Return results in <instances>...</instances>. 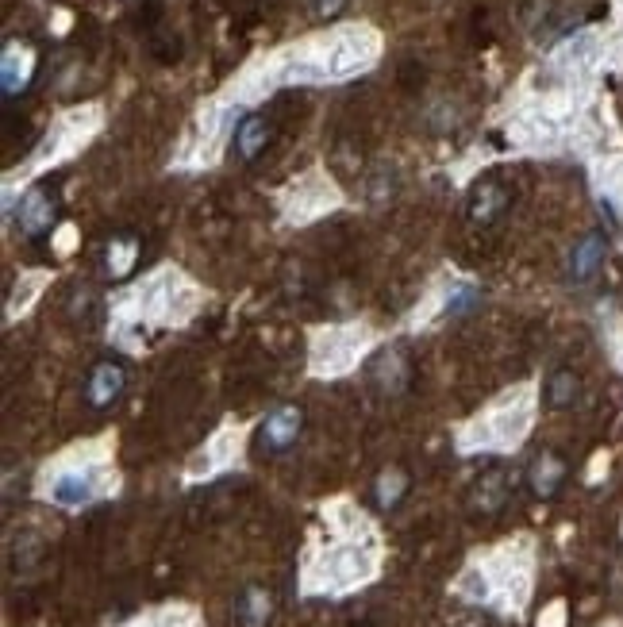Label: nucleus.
Here are the masks:
<instances>
[{
  "mask_svg": "<svg viewBox=\"0 0 623 627\" xmlns=\"http://www.w3.org/2000/svg\"><path fill=\"white\" fill-rule=\"evenodd\" d=\"M174 274H154L143 285V293H139V308L147 312V316H162V312H170V304H174Z\"/></svg>",
  "mask_w": 623,
  "mask_h": 627,
  "instance_id": "4468645a",
  "label": "nucleus"
},
{
  "mask_svg": "<svg viewBox=\"0 0 623 627\" xmlns=\"http://www.w3.org/2000/svg\"><path fill=\"white\" fill-rule=\"evenodd\" d=\"M504 204H508V193L500 189L497 181H481L474 189V197H470V216L477 224H493L504 212Z\"/></svg>",
  "mask_w": 623,
  "mask_h": 627,
  "instance_id": "f8f14e48",
  "label": "nucleus"
},
{
  "mask_svg": "<svg viewBox=\"0 0 623 627\" xmlns=\"http://www.w3.org/2000/svg\"><path fill=\"white\" fill-rule=\"evenodd\" d=\"M124 389H127L124 366L120 362H97L89 370V377H85V404L104 412V408H112V404L124 397Z\"/></svg>",
  "mask_w": 623,
  "mask_h": 627,
  "instance_id": "f03ea898",
  "label": "nucleus"
},
{
  "mask_svg": "<svg viewBox=\"0 0 623 627\" xmlns=\"http://www.w3.org/2000/svg\"><path fill=\"white\" fill-rule=\"evenodd\" d=\"M477 301V293L470 285H462V289H454V297L447 301V312H462V308H470Z\"/></svg>",
  "mask_w": 623,
  "mask_h": 627,
  "instance_id": "4be33fe9",
  "label": "nucleus"
},
{
  "mask_svg": "<svg viewBox=\"0 0 623 627\" xmlns=\"http://www.w3.org/2000/svg\"><path fill=\"white\" fill-rule=\"evenodd\" d=\"M93 477L81 474V470H70V474L54 477V489H50V497L58 504H66V508H81V504L93 501Z\"/></svg>",
  "mask_w": 623,
  "mask_h": 627,
  "instance_id": "9d476101",
  "label": "nucleus"
},
{
  "mask_svg": "<svg viewBox=\"0 0 623 627\" xmlns=\"http://www.w3.org/2000/svg\"><path fill=\"white\" fill-rule=\"evenodd\" d=\"M266 143H270V124L262 116H247L239 124V131H235V151H239V158H247V162L266 151Z\"/></svg>",
  "mask_w": 623,
  "mask_h": 627,
  "instance_id": "2eb2a0df",
  "label": "nucleus"
},
{
  "mask_svg": "<svg viewBox=\"0 0 623 627\" xmlns=\"http://www.w3.org/2000/svg\"><path fill=\"white\" fill-rule=\"evenodd\" d=\"M135 262H139V243H135V239H112V243H108L104 266H108L112 277H127Z\"/></svg>",
  "mask_w": 623,
  "mask_h": 627,
  "instance_id": "f3484780",
  "label": "nucleus"
},
{
  "mask_svg": "<svg viewBox=\"0 0 623 627\" xmlns=\"http://www.w3.org/2000/svg\"><path fill=\"white\" fill-rule=\"evenodd\" d=\"M31 70H35V54L24 43H8L4 47V66H0V77H4V93L12 97L16 89H24L31 81Z\"/></svg>",
  "mask_w": 623,
  "mask_h": 627,
  "instance_id": "1a4fd4ad",
  "label": "nucleus"
},
{
  "mask_svg": "<svg viewBox=\"0 0 623 627\" xmlns=\"http://www.w3.org/2000/svg\"><path fill=\"white\" fill-rule=\"evenodd\" d=\"M562 481H566V462H562V454L539 451L531 458V466H527V485H531L535 497L550 501V497L562 489Z\"/></svg>",
  "mask_w": 623,
  "mask_h": 627,
  "instance_id": "20e7f679",
  "label": "nucleus"
},
{
  "mask_svg": "<svg viewBox=\"0 0 623 627\" xmlns=\"http://www.w3.org/2000/svg\"><path fill=\"white\" fill-rule=\"evenodd\" d=\"M343 4H347V0H316V16L331 20V16H339V12H343Z\"/></svg>",
  "mask_w": 623,
  "mask_h": 627,
  "instance_id": "5701e85b",
  "label": "nucleus"
},
{
  "mask_svg": "<svg viewBox=\"0 0 623 627\" xmlns=\"http://www.w3.org/2000/svg\"><path fill=\"white\" fill-rule=\"evenodd\" d=\"M527 427V412L524 408H516V412H504V416H497L493 420V439L497 443H508V439H520Z\"/></svg>",
  "mask_w": 623,
  "mask_h": 627,
  "instance_id": "6ab92c4d",
  "label": "nucleus"
},
{
  "mask_svg": "<svg viewBox=\"0 0 623 627\" xmlns=\"http://www.w3.org/2000/svg\"><path fill=\"white\" fill-rule=\"evenodd\" d=\"M39 285H43V277H39V274L24 277V281L16 285V293H12V304H8V308H27V304H31V293H35Z\"/></svg>",
  "mask_w": 623,
  "mask_h": 627,
  "instance_id": "aec40b11",
  "label": "nucleus"
},
{
  "mask_svg": "<svg viewBox=\"0 0 623 627\" xmlns=\"http://www.w3.org/2000/svg\"><path fill=\"white\" fill-rule=\"evenodd\" d=\"M543 397H547L550 408H570L581 397V381H577L574 370H554L543 385Z\"/></svg>",
  "mask_w": 623,
  "mask_h": 627,
  "instance_id": "dca6fc26",
  "label": "nucleus"
},
{
  "mask_svg": "<svg viewBox=\"0 0 623 627\" xmlns=\"http://www.w3.org/2000/svg\"><path fill=\"white\" fill-rule=\"evenodd\" d=\"M300 431H304V412L297 404H277L274 412L258 424L254 447L262 454H285L289 447H297Z\"/></svg>",
  "mask_w": 623,
  "mask_h": 627,
  "instance_id": "f257e3e1",
  "label": "nucleus"
},
{
  "mask_svg": "<svg viewBox=\"0 0 623 627\" xmlns=\"http://www.w3.org/2000/svg\"><path fill=\"white\" fill-rule=\"evenodd\" d=\"M231 612H235V627H266L274 616V593L266 585H243Z\"/></svg>",
  "mask_w": 623,
  "mask_h": 627,
  "instance_id": "7ed1b4c3",
  "label": "nucleus"
},
{
  "mask_svg": "<svg viewBox=\"0 0 623 627\" xmlns=\"http://www.w3.org/2000/svg\"><path fill=\"white\" fill-rule=\"evenodd\" d=\"M374 377L381 381L385 393H400L404 389V362H400V354H381L374 362Z\"/></svg>",
  "mask_w": 623,
  "mask_h": 627,
  "instance_id": "a211bd4d",
  "label": "nucleus"
},
{
  "mask_svg": "<svg viewBox=\"0 0 623 627\" xmlns=\"http://www.w3.org/2000/svg\"><path fill=\"white\" fill-rule=\"evenodd\" d=\"M508 501V474L504 470H485L474 481V508L481 516H497Z\"/></svg>",
  "mask_w": 623,
  "mask_h": 627,
  "instance_id": "6e6552de",
  "label": "nucleus"
},
{
  "mask_svg": "<svg viewBox=\"0 0 623 627\" xmlns=\"http://www.w3.org/2000/svg\"><path fill=\"white\" fill-rule=\"evenodd\" d=\"M604 254H608V243H604L600 231H589V235L577 239L574 251H570V277H574L577 285H585V281H593L600 274Z\"/></svg>",
  "mask_w": 623,
  "mask_h": 627,
  "instance_id": "39448f33",
  "label": "nucleus"
},
{
  "mask_svg": "<svg viewBox=\"0 0 623 627\" xmlns=\"http://www.w3.org/2000/svg\"><path fill=\"white\" fill-rule=\"evenodd\" d=\"M370 39L366 35H343L335 47H331V54H327V74H354L358 66H366L370 62Z\"/></svg>",
  "mask_w": 623,
  "mask_h": 627,
  "instance_id": "0eeeda50",
  "label": "nucleus"
},
{
  "mask_svg": "<svg viewBox=\"0 0 623 627\" xmlns=\"http://www.w3.org/2000/svg\"><path fill=\"white\" fill-rule=\"evenodd\" d=\"M193 308H197V293H193V289H181L174 297V304H170V316H174V320H185Z\"/></svg>",
  "mask_w": 623,
  "mask_h": 627,
  "instance_id": "412c9836",
  "label": "nucleus"
},
{
  "mask_svg": "<svg viewBox=\"0 0 623 627\" xmlns=\"http://www.w3.org/2000/svg\"><path fill=\"white\" fill-rule=\"evenodd\" d=\"M16 224H20V231H24L27 239H39L54 224V201H50L43 189L24 193V201L16 208Z\"/></svg>",
  "mask_w": 623,
  "mask_h": 627,
  "instance_id": "423d86ee",
  "label": "nucleus"
},
{
  "mask_svg": "<svg viewBox=\"0 0 623 627\" xmlns=\"http://www.w3.org/2000/svg\"><path fill=\"white\" fill-rule=\"evenodd\" d=\"M408 489H412L408 474L393 466V470H385V474L374 481V504L381 512H393V508H400V501L408 497Z\"/></svg>",
  "mask_w": 623,
  "mask_h": 627,
  "instance_id": "ddd939ff",
  "label": "nucleus"
},
{
  "mask_svg": "<svg viewBox=\"0 0 623 627\" xmlns=\"http://www.w3.org/2000/svg\"><path fill=\"white\" fill-rule=\"evenodd\" d=\"M366 339V331H331V335H324L320 339V366H347L350 354H354V347Z\"/></svg>",
  "mask_w": 623,
  "mask_h": 627,
  "instance_id": "9b49d317",
  "label": "nucleus"
}]
</instances>
